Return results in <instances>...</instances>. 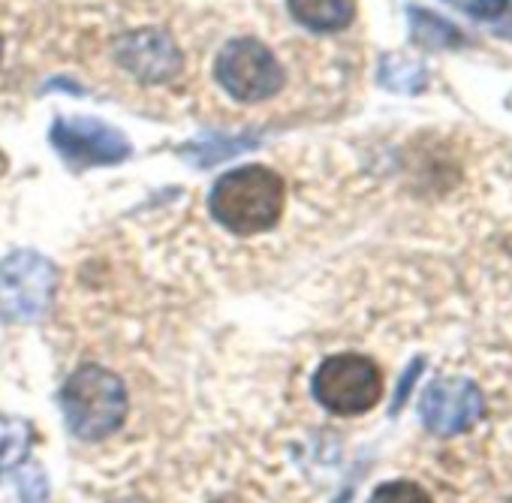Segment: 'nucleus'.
Returning a JSON list of instances; mask_svg holds the SVG:
<instances>
[{"instance_id": "f257e3e1", "label": "nucleus", "mask_w": 512, "mask_h": 503, "mask_svg": "<svg viewBox=\"0 0 512 503\" xmlns=\"http://www.w3.org/2000/svg\"><path fill=\"white\" fill-rule=\"evenodd\" d=\"M287 202L284 178L266 166H241L217 178L208 208L220 226L235 235H256L272 229Z\"/></svg>"}, {"instance_id": "f03ea898", "label": "nucleus", "mask_w": 512, "mask_h": 503, "mask_svg": "<svg viewBox=\"0 0 512 503\" xmlns=\"http://www.w3.org/2000/svg\"><path fill=\"white\" fill-rule=\"evenodd\" d=\"M61 413L70 434L85 443L112 437L127 416L124 380L100 365L76 368L61 389Z\"/></svg>"}, {"instance_id": "7ed1b4c3", "label": "nucleus", "mask_w": 512, "mask_h": 503, "mask_svg": "<svg viewBox=\"0 0 512 503\" xmlns=\"http://www.w3.org/2000/svg\"><path fill=\"white\" fill-rule=\"evenodd\" d=\"M314 398L335 416L368 413L383 398V374L368 356H329L314 374Z\"/></svg>"}, {"instance_id": "20e7f679", "label": "nucleus", "mask_w": 512, "mask_h": 503, "mask_svg": "<svg viewBox=\"0 0 512 503\" xmlns=\"http://www.w3.org/2000/svg\"><path fill=\"white\" fill-rule=\"evenodd\" d=\"M55 281V263L37 250H16L0 260V320L37 323L52 305Z\"/></svg>"}, {"instance_id": "39448f33", "label": "nucleus", "mask_w": 512, "mask_h": 503, "mask_svg": "<svg viewBox=\"0 0 512 503\" xmlns=\"http://www.w3.org/2000/svg\"><path fill=\"white\" fill-rule=\"evenodd\" d=\"M214 73L223 91L238 103H263L284 88V70L278 58L250 37L226 43L217 55Z\"/></svg>"}, {"instance_id": "423d86ee", "label": "nucleus", "mask_w": 512, "mask_h": 503, "mask_svg": "<svg viewBox=\"0 0 512 503\" xmlns=\"http://www.w3.org/2000/svg\"><path fill=\"white\" fill-rule=\"evenodd\" d=\"M49 139L73 169L109 166L130 157V139L112 124L94 118H58Z\"/></svg>"}, {"instance_id": "0eeeda50", "label": "nucleus", "mask_w": 512, "mask_h": 503, "mask_svg": "<svg viewBox=\"0 0 512 503\" xmlns=\"http://www.w3.org/2000/svg\"><path fill=\"white\" fill-rule=\"evenodd\" d=\"M482 392L467 377H437L425 386L419 413L428 431L440 437H455L476 425L482 416Z\"/></svg>"}, {"instance_id": "6e6552de", "label": "nucleus", "mask_w": 512, "mask_h": 503, "mask_svg": "<svg viewBox=\"0 0 512 503\" xmlns=\"http://www.w3.org/2000/svg\"><path fill=\"white\" fill-rule=\"evenodd\" d=\"M115 58L133 79L148 85H163L184 67L178 43L160 28H139L124 34L115 43Z\"/></svg>"}, {"instance_id": "1a4fd4ad", "label": "nucleus", "mask_w": 512, "mask_h": 503, "mask_svg": "<svg viewBox=\"0 0 512 503\" xmlns=\"http://www.w3.org/2000/svg\"><path fill=\"white\" fill-rule=\"evenodd\" d=\"M287 7L302 28L320 34L344 31L356 16V0H287Z\"/></svg>"}, {"instance_id": "9d476101", "label": "nucleus", "mask_w": 512, "mask_h": 503, "mask_svg": "<svg viewBox=\"0 0 512 503\" xmlns=\"http://www.w3.org/2000/svg\"><path fill=\"white\" fill-rule=\"evenodd\" d=\"M31 425L16 416H0V473L19 467L31 452Z\"/></svg>"}, {"instance_id": "9b49d317", "label": "nucleus", "mask_w": 512, "mask_h": 503, "mask_svg": "<svg viewBox=\"0 0 512 503\" xmlns=\"http://www.w3.org/2000/svg\"><path fill=\"white\" fill-rule=\"evenodd\" d=\"M407 16H410V34H413V40L419 46H425V49H452V46H461V34L449 22H443L440 16L425 13V10H416V7H410Z\"/></svg>"}, {"instance_id": "f8f14e48", "label": "nucleus", "mask_w": 512, "mask_h": 503, "mask_svg": "<svg viewBox=\"0 0 512 503\" xmlns=\"http://www.w3.org/2000/svg\"><path fill=\"white\" fill-rule=\"evenodd\" d=\"M380 82L389 88V91H401V94H413L425 85V67L416 64V61H407V58H383L380 64Z\"/></svg>"}, {"instance_id": "ddd939ff", "label": "nucleus", "mask_w": 512, "mask_h": 503, "mask_svg": "<svg viewBox=\"0 0 512 503\" xmlns=\"http://www.w3.org/2000/svg\"><path fill=\"white\" fill-rule=\"evenodd\" d=\"M368 503H434V500L416 482H386L371 494Z\"/></svg>"}, {"instance_id": "4468645a", "label": "nucleus", "mask_w": 512, "mask_h": 503, "mask_svg": "<svg viewBox=\"0 0 512 503\" xmlns=\"http://www.w3.org/2000/svg\"><path fill=\"white\" fill-rule=\"evenodd\" d=\"M446 4H452L455 10L473 16V19H497L509 0H446Z\"/></svg>"}, {"instance_id": "2eb2a0df", "label": "nucleus", "mask_w": 512, "mask_h": 503, "mask_svg": "<svg viewBox=\"0 0 512 503\" xmlns=\"http://www.w3.org/2000/svg\"><path fill=\"white\" fill-rule=\"evenodd\" d=\"M241 148H247V139H220V142H211V145H196V151L190 154V157H196V154H205L208 151V157H202V163L199 166H211V163H217V160H226V157H232V154H238Z\"/></svg>"}, {"instance_id": "dca6fc26", "label": "nucleus", "mask_w": 512, "mask_h": 503, "mask_svg": "<svg viewBox=\"0 0 512 503\" xmlns=\"http://www.w3.org/2000/svg\"><path fill=\"white\" fill-rule=\"evenodd\" d=\"M416 374H419V362H413V368L407 371V377L398 383V395H395V410H398V404H404V398H407V392H410V383L416 380Z\"/></svg>"}, {"instance_id": "f3484780", "label": "nucleus", "mask_w": 512, "mask_h": 503, "mask_svg": "<svg viewBox=\"0 0 512 503\" xmlns=\"http://www.w3.org/2000/svg\"><path fill=\"white\" fill-rule=\"evenodd\" d=\"M4 169H7V157L0 154V175H4Z\"/></svg>"}, {"instance_id": "a211bd4d", "label": "nucleus", "mask_w": 512, "mask_h": 503, "mask_svg": "<svg viewBox=\"0 0 512 503\" xmlns=\"http://www.w3.org/2000/svg\"><path fill=\"white\" fill-rule=\"evenodd\" d=\"M347 497H350V494H344V497H341V500H338V503H347Z\"/></svg>"}, {"instance_id": "6ab92c4d", "label": "nucleus", "mask_w": 512, "mask_h": 503, "mask_svg": "<svg viewBox=\"0 0 512 503\" xmlns=\"http://www.w3.org/2000/svg\"><path fill=\"white\" fill-rule=\"evenodd\" d=\"M0 55H4V40H0Z\"/></svg>"}]
</instances>
